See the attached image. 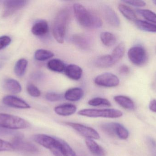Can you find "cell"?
Masks as SVG:
<instances>
[{"mask_svg": "<svg viewBox=\"0 0 156 156\" xmlns=\"http://www.w3.org/2000/svg\"><path fill=\"white\" fill-rule=\"evenodd\" d=\"M125 51V45L123 43H120L115 48L111 55L115 64L123 57Z\"/></svg>", "mask_w": 156, "mask_h": 156, "instance_id": "26", "label": "cell"}, {"mask_svg": "<svg viewBox=\"0 0 156 156\" xmlns=\"http://www.w3.org/2000/svg\"><path fill=\"white\" fill-rule=\"evenodd\" d=\"M27 90L30 96L33 97H38L41 95L39 89L33 84H29L27 87Z\"/></svg>", "mask_w": 156, "mask_h": 156, "instance_id": "34", "label": "cell"}, {"mask_svg": "<svg viewBox=\"0 0 156 156\" xmlns=\"http://www.w3.org/2000/svg\"><path fill=\"white\" fill-rule=\"evenodd\" d=\"M13 151L14 150L11 143L0 139V152Z\"/></svg>", "mask_w": 156, "mask_h": 156, "instance_id": "36", "label": "cell"}, {"mask_svg": "<svg viewBox=\"0 0 156 156\" xmlns=\"http://www.w3.org/2000/svg\"><path fill=\"white\" fill-rule=\"evenodd\" d=\"M153 2H154V3L156 5V0H155V1H153Z\"/></svg>", "mask_w": 156, "mask_h": 156, "instance_id": "42", "label": "cell"}, {"mask_svg": "<svg viewBox=\"0 0 156 156\" xmlns=\"http://www.w3.org/2000/svg\"><path fill=\"white\" fill-rule=\"evenodd\" d=\"M96 85L106 88H112L118 86L120 80L116 75L111 73H105L99 75L94 79Z\"/></svg>", "mask_w": 156, "mask_h": 156, "instance_id": "9", "label": "cell"}, {"mask_svg": "<svg viewBox=\"0 0 156 156\" xmlns=\"http://www.w3.org/2000/svg\"><path fill=\"white\" fill-rule=\"evenodd\" d=\"M124 2L137 7H143L145 6L146 3L143 1H124Z\"/></svg>", "mask_w": 156, "mask_h": 156, "instance_id": "38", "label": "cell"}, {"mask_svg": "<svg viewBox=\"0 0 156 156\" xmlns=\"http://www.w3.org/2000/svg\"><path fill=\"white\" fill-rule=\"evenodd\" d=\"M66 124L76 130L81 135L86 137V139L98 140L100 138L98 132L91 127L76 123L66 122Z\"/></svg>", "mask_w": 156, "mask_h": 156, "instance_id": "8", "label": "cell"}, {"mask_svg": "<svg viewBox=\"0 0 156 156\" xmlns=\"http://www.w3.org/2000/svg\"><path fill=\"white\" fill-rule=\"evenodd\" d=\"M33 139L37 143L49 149L55 156H64L60 138L39 134L34 135Z\"/></svg>", "mask_w": 156, "mask_h": 156, "instance_id": "3", "label": "cell"}, {"mask_svg": "<svg viewBox=\"0 0 156 156\" xmlns=\"http://www.w3.org/2000/svg\"><path fill=\"white\" fill-rule=\"evenodd\" d=\"M85 143L94 156H106L105 150L93 139H86Z\"/></svg>", "mask_w": 156, "mask_h": 156, "instance_id": "16", "label": "cell"}, {"mask_svg": "<svg viewBox=\"0 0 156 156\" xmlns=\"http://www.w3.org/2000/svg\"><path fill=\"white\" fill-rule=\"evenodd\" d=\"M115 136L122 140H126L129 136V132L127 129L118 123H115Z\"/></svg>", "mask_w": 156, "mask_h": 156, "instance_id": "29", "label": "cell"}, {"mask_svg": "<svg viewBox=\"0 0 156 156\" xmlns=\"http://www.w3.org/2000/svg\"><path fill=\"white\" fill-rule=\"evenodd\" d=\"M64 156H77L71 147L64 140L60 139Z\"/></svg>", "mask_w": 156, "mask_h": 156, "instance_id": "33", "label": "cell"}, {"mask_svg": "<svg viewBox=\"0 0 156 156\" xmlns=\"http://www.w3.org/2000/svg\"><path fill=\"white\" fill-rule=\"evenodd\" d=\"M54 54L49 50L44 49H39L35 52L34 57L39 61H44L54 56Z\"/></svg>", "mask_w": 156, "mask_h": 156, "instance_id": "28", "label": "cell"}, {"mask_svg": "<svg viewBox=\"0 0 156 156\" xmlns=\"http://www.w3.org/2000/svg\"><path fill=\"white\" fill-rule=\"evenodd\" d=\"M49 28L47 22L45 20H40L35 23L32 27L31 31L33 34L37 36H43L48 33Z\"/></svg>", "mask_w": 156, "mask_h": 156, "instance_id": "15", "label": "cell"}, {"mask_svg": "<svg viewBox=\"0 0 156 156\" xmlns=\"http://www.w3.org/2000/svg\"><path fill=\"white\" fill-rule=\"evenodd\" d=\"M46 98L50 102L58 101L63 98L62 94L55 92H49L47 93Z\"/></svg>", "mask_w": 156, "mask_h": 156, "instance_id": "35", "label": "cell"}, {"mask_svg": "<svg viewBox=\"0 0 156 156\" xmlns=\"http://www.w3.org/2000/svg\"><path fill=\"white\" fill-rule=\"evenodd\" d=\"M149 108L152 111L156 113V100H153L150 101Z\"/></svg>", "mask_w": 156, "mask_h": 156, "instance_id": "40", "label": "cell"}, {"mask_svg": "<svg viewBox=\"0 0 156 156\" xmlns=\"http://www.w3.org/2000/svg\"><path fill=\"white\" fill-rule=\"evenodd\" d=\"M3 67V65L2 64V63H1L0 62V69H1V68H2V67Z\"/></svg>", "mask_w": 156, "mask_h": 156, "instance_id": "41", "label": "cell"}, {"mask_svg": "<svg viewBox=\"0 0 156 156\" xmlns=\"http://www.w3.org/2000/svg\"><path fill=\"white\" fill-rule=\"evenodd\" d=\"M83 94L84 92L81 88H72L66 91L65 94V98L69 101H78L82 98Z\"/></svg>", "mask_w": 156, "mask_h": 156, "instance_id": "18", "label": "cell"}, {"mask_svg": "<svg viewBox=\"0 0 156 156\" xmlns=\"http://www.w3.org/2000/svg\"><path fill=\"white\" fill-rule=\"evenodd\" d=\"M70 19L69 11L66 9L58 12L53 23V36L58 43H64L67 27Z\"/></svg>", "mask_w": 156, "mask_h": 156, "instance_id": "2", "label": "cell"}, {"mask_svg": "<svg viewBox=\"0 0 156 156\" xmlns=\"http://www.w3.org/2000/svg\"><path fill=\"white\" fill-rule=\"evenodd\" d=\"M101 12L104 18L110 25L114 27L120 26V19L112 8L107 5H103L101 6Z\"/></svg>", "mask_w": 156, "mask_h": 156, "instance_id": "11", "label": "cell"}, {"mask_svg": "<svg viewBox=\"0 0 156 156\" xmlns=\"http://www.w3.org/2000/svg\"><path fill=\"white\" fill-rule=\"evenodd\" d=\"M26 120L16 115L0 113V127L10 130H20L30 127Z\"/></svg>", "mask_w": 156, "mask_h": 156, "instance_id": "4", "label": "cell"}, {"mask_svg": "<svg viewBox=\"0 0 156 156\" xmlns=\"http://www.w3.org/2000/svg\"><path fill=\"white\" fill-rule=\"evenodd\" d=\"M95 65L98 67L108 68L115 64L111 55H104L98 57L95 62Z\"/></svg>", "mask_w": 156, "mask_h": 156, "instance_id": "22", "label": "cell"}, {"mask_svg": "<svg viewBox=\"0 0 156 156\" xmlns=\"http://www.w3.org/2000/svg\"><path fill=\"white\" fill-rule=\"evenodd\" d=\"M73 9L77 20L83 27L98 28L102 25V21L97 15L90 12L80 4H75Z\"/></svg>", "mask_w": 156, "mask_h": 156, "instance_id": "1", "label": "cell"}, {"mask_svg": "<svg viewBox=\"0 0 156 156\" xmlns=\"http://www.w3.org/2000/svg\"><path fill=\"white\" fill-rule=\"evenodd\" d=\"M28 65V61L24 58L19 59L16 63L14 67V72L18 77L23 76L25 73Z\"/></svg>", "mask_w": 156, "mask_h": 156, "instance_id": "27", "label": "cell"}, {"mask_svg": "<svg viewBox=\"0 0 156 156\" xmlns=\"http://www.w3.org/2000/svg\"><path fill=\"white\" fill-rule=\"evenodd\" d=\"M136 12L143 17L153 24H156V14L148 9H136Z\"/></svg>", "mask_w": 156, "mask_h": 156, "instance_id": "30", "label": "cell"}, {"mask_svg": "<svg viewBox=\"0 0 156 156\" xmlns=\"http://www.w3.org/2000/svg\"><path fill=\"white\" fill-rule=\"evenodd\" d=\"M137 28L145 32L156 33V25L150 22L137 19L135 22Z\"/></svg>", "mask_w": 156, "mask_h": 156, "instance_id": "24", "label": "cell"}, {"mask_svg": "<svg viewBox=\"0 0 156 156\" xmlns=\"http://www.w3.org/2000/svg\"><path fill=\"white\" fill-rule=\"evenodd\" d=\"M128 57L130 61L137 66L144 65L148 59L146 50L144 47L139 45L134 46L129 49Z\"/></svg>", "mask_w": 156, "mask_h": 156, "instance_id": "7", "label": "cell"}, {"mask_svg": "<svg viewBox=\"0 0 156 156\" xmlns=\"http://www.w3.org/2000/svg\"><path fill=\"white\" fill-rule=\"evenodd\" d=\"M2 102L6 106L16 109H27L30 106L23 100L12 95H7L3 98Z\"/></svg>", "mask_w": 156, "mask_h": 156, "instance_id": "12", "label": "cell"}, {"mask_svg": "<svg viewBox=\"0 0 156 156\" xmlns=\"http://www.w3.org/2000/svg\"><path fill=\"white\" fill-rule=\"evenodd\" d=\"M102 43L107 47L114 45L116 42V38L112 33L109 32H103L100 35Z\"/></svg>", "mask_w": 156, "mask_h": 156, "instance_id": "25", "label": "cell"}, {"mask_svg": "<svg viewBox=\"0 0 156 156\" xmlns=\"http://www.w3.org/2000/svg\"><path fill=\"white\" fill-rule=\"evenodd\" d=\"M118 9L127 20L134 23L137 20V16L134 11L127 5L122 4H120L118 6Z\"/></svg>", "mask_w": 156, "mask_h": 156, "instance_id": "21", "label": "cell"}, {"mask_svg": "<svg viewBox=\"0 0 156 156\" xmlns=\"http://www.w3.org/2000/svg\"><path fill=\"white\" fill-rule=\"evenodd\" d=\"M48 69L55 72H61L65 71L66 66L62 60L58 59H54L49 60L47 63Z\"/></svg>", "mask_w": 156, "mask_h": 156, "instance_id": "23", "label": "cell"}, {"mask_svg": "<svg viewBox=\"0 0 156 156\" xmlns=\"http://www.w3.org/2000/svg\"><path fill=\"white\" fill-rule=\"evenodd\" d=\"M76 105L71 103H65L55 107V111L57 114L60 116H70L76 111Z\"/></svg>", "mask_w": 156, "mask_h": 156, "instance_id": "14", "label": "cell"}, {"mask_svg": "<svg viewBox=\"0 0 156 156\" xmlns=\"http://www.w3.org/2000/svg\"><path fill=\"white\" fill-rule=\"evenodd\" d=\"M12 145L14 151L29 155H35L39 153V149L34 144L24 140L21 136H17L13 139Z\"/></svg>", "mask_w": 156, "mask_h": 156, "instance_id": "6", "label": "cell"}, {"mask_svg": "<svg viewBox=\"0 0 156 156\" xmlns=\"http://www.w3.org/2000/svg\"><path fill=\"white\" fill-rule=\"evenodd\" d=\"M114 100L116 103L126 110H133L135 108L134 102L127 96L118 95L115 96Z\"/></svg>", "mask_w": 156, "mask_h": 156, "instance_id": "19", "label": "cell"}, {"mask_svg": "<svg viewBox=\"0 0 156 156\" xmlns=\"http://www.w3.org/2000/svg\"><path fill=\"white\" fill-rule=\"evenodd\" d=\"M27 2V1L22 0H9L5 1L3 17H8L12 15L16 12L24 7Z\"/></svg>", "mask_w": 156, "mask_h": 156, "instance_id": "10", "label": "cell"}, {"mask_svg": "<svg viewBox=\"0 0 156 156\" xmlns=\"http://www.w3.org/2000/svg\"><path fill=\"white\" fill-rule=\"evenodd\" d=\"M11 42V38L7 36L0 37V50L5 48Z\"/></svg>", "mask_w": 156, "mask_h": 156, "instance_id": "37", "label": "cell"}, {"mask_svg": "<svg viewBox=\"0 0 156 156\" xmlns=\"http://www.w3.org/2000/svg\"><path fill=\"white\" fill-rule=\"evenodd\" d=\"M78 114L81 116L88 117H102L106 118H118L122 117L123 114L122 111L115 109H83L78 112Z\"/></svg>", "mask_w": 156, "mask_h": 156, "instance_id": "5", "label": "cell"}, {"mask_svg": "<svg viewBox=\"0 0 156 156\" xmlns=\"http://www.w3.org/2000/svg\"><path fill=\"white\" fill-rule=\"evenodd\" d=\"M130 72V69L127 65H123L120 67L119 72L122 75H126Z\"/></svg>", "mask_w": 156, "mask_h": 156, "instance_id": "39", "label": "cell"}, {"mask_svg": "<svg viewBox=\"0 0 156 156\" xmlns=\"http://www.w3.org/2000/svg\"><path fill=\"white\" fill-rule=\"evenodd\" d=\"M72 39L74 44L81 49H88L90 46V40L84 34H76L73 36Z\"/></svg>", "mask_w": 156, "mask_h": 156, "instance_id": "17", "label": "cell"}, {"mask_svg": "<svg viewBox=\"0 0 156 156\" xmlns=\"http://www.w3.org/2000/svg\"><path fill=\"white\" fill-rule=\"evenodd\" d=\"M88 104L92 106H105L110 107L112 105L108 100L102 98H95L88 102Z\"/></svg>", "mask_w": 156, "mask_h": 156, "instance_id": "31", "label": "cell"}, {"mask_svg": "<svg viewBox=\"0 0 156 156\" xmlns=\"http://www.w3.org/2000/svg\"><path fill=\"white\" fill-rule=\"evenodd\" d=\"M101 128L107 135L112 137H116L115 132V123L103 124L101 125Z\"/></svg>", "mask_w": 156, "mask_h": 156, "instance_id": "32", "label": "cell"}, {"mask_svg": "<svg viewBox=\"0 0 156 156\" xmlns=\"http://www.w3.org/2000/svg\"><path fill=\"white\" fill-rule=\"evenodd\" d=\"M65 73L67 77L73 80H80L82 75V69L78 65L70 64L66 67Z\"/></svg>", "mask_w": 156, "mask_h": 156, "instance_id": "13", "label": "cell"}, {"mask_svg": "<svg viewBox=\"0 0 156 156\" xmlns=\"http://www.w3.org/2000/svg\"><path fill=\"white\" fill-rule=\"evenodd\" d=\"M4 87L9 92L14 94L20 93L22 91V87L20 83L13 79L5 80L4 83Z\"/></svg>", "mask_w": 156, "mask_h": 156, "instance_id": "20", "label": "cell"}]
</instances>
